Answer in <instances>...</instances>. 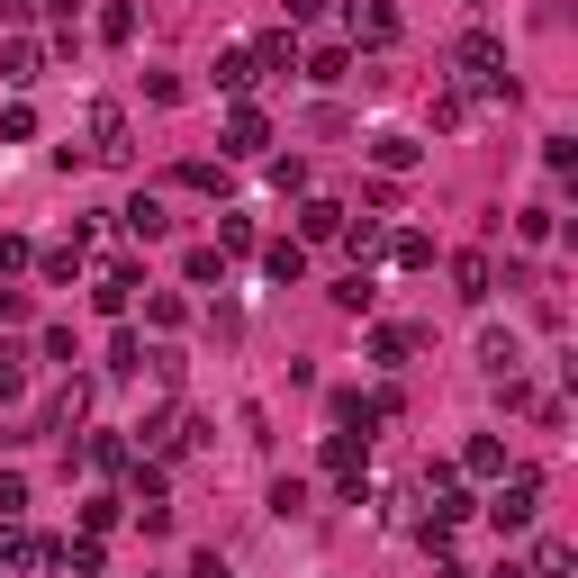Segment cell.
<instances>
[{"label":"cell","instance_id":"6da1fadb","mask_svg":"<svg viewBox=\"0 0 578 578\" xmlns=\"http://www.w3.org/2000/svg\"><path fill=\"white\" fill-rule=\"evenodd\" d=\"M82 136H91V155H100V163H127V155H136V144H127V109H118V100H91V109H82Z\"/></svg>","mask_w":578,"mask_h":578},{"label":"cell","instance_id":"7a4b0ae2","mask_svg":"<svg viewBox=\"0 0 578 578\" xmlns=\"http://www.w3.org/2000/svg\"><path fill=\"white\" fill-rule=\"evenodd\" d=\"M534 497H542V479H534V470H516V479L488 497V525H497V534H525V525H534Z\"/></svg>","mask_w":578,"mask_h":578},{"label":"cell","instance_id":"3957f363","mask_svg":"<svg viewBox=\"0 0 578 578\" xmlns=\"http://www.w3.org/2000/svg\"><path fill=\"white\" fill-rule=\"evenodd\" d=\"M452 63H461V82L506 91V46H497V37H461V46H452Z\"/></svg>","mask_w":578,"mask_h":578},{"label":"cell","instance_id":"277c9868","mask_svg":"<svg viewBox=\"0 0 578 578\" xmlns=\"http://www.w3.org/2000/svg\"><path fill=\"white\" fill-rule=\"evenodd\" d=\"M343 28H352L361 46H389V37H398V10H389V0H343Z\"/></svg>","mask_w":578,"mask_h":578},{"label":"cell","instance_id":"5b68a950","mask_svg":"<svg viewBox=\"0 0 578 578\" xmlns=\"http://www.w3.org/2000/svg\"><path fill=\"white\" fill-rule=\"evenodd\" d=\"M516 361H525L516 326H488V335H479V371H497V380H516Z\"/></svg>","mask_w":578,"mask_h":578},{"label":"cell","instance_id":"8992f818","mask_svg":"<svg viewBox=\"0 0 578 578\" xmlns=\"http://www.w3.org/2000/svg\"><path fill=\"white\" fill-rule=\"evenodd\" d=\"M118 217H127V236H144V245H155V236H172V208H163L155 190H144V199H127Z\"/></svg>","mask_w":578,"mask_h":578},{"label":"cell","instance_id":"52a82bcc","mask_svg":"<svg viewBox=\"0 0 578 578\" xmlns=\"http://www.w3.org/2000/svg\"><path fill=\"white\" fill-rule=\"evenodd\" d=\"M416 155H425V144H416L407 127H380V136H371V163H380V172H407Z\"/></svg>","mask_w":578,"mask_h":578},{"label":"cell","instance_id":"ba28073f","mask_svg":"<svg viewBox=\"0 0 578 578\" xmlns=\"http://www.w3.org/2000/svg\"><path fill=\"white\" fill-rule=\"evenodd\" d=\"M262 136H271L262 109H227V155H262Z\"/></svg>","mask_w":578,"mask_h":578},{"label":"cell","instance_id":"9c48e42d","mask_svg":"<svg viewBox=\"0 0 578 578\" xmlns=\"http://www.w3.org/2000/svg\"><path fill=\"white\" fill-rule=\"evenodd\" d=\"M452 289H461V299L479 308L488 289H497V262H488V253H461V262H452Z\"/></svg>","mask_w":578,"mask_h":578},{"label":"cell","instance_id":"30bf717a","mask_svg":"<svg viewBox=\"0 0 578 578\" xmlns=\"http://www.w3.org/2000/svg\"><path fill=\"white\" fill-rule=\"evenodd\" d=\"M91 299H100V308L118 317V308L136 299V262H100V289H91Z\"/></svg>","mask_w":578,"mask_h":578},{"label":"cell","instance_id":"8fae6325","mask_svg":"<svg viewBox=\"0 0 578 578\" xmlns=\"http://www.w3.org/2000/svg\"><path fill=\"white\" fill-rule=\"evenodd\" d=\"M0 560H19V569H54L63 551H54V542H37V534H0Z\"/></svg>","mask_w":578,"mask_h":578},{"label":"cell","instance_id":"7c38bea8","mask_svg":"<svg viewBox=\"0 0 578 578\" xmlns=\"http://www.w3.org/2000/svg\"><path fill=\"white\" fill-rule=\"evenodd\" d=\"M299 236H308V245L343 236V208H335V199H308V208H299Z\"/></svg>","mask_w":578,"mask_h":578},{"label":"cell","instance_id":"4fadbf2b","mask_svg":"<svg viewBox=\"0 0 578 578\" xmlns=\"http://www.w3.org/2000/svg\"><path fill=\"white\" fill-rule=\"evenodd\" d=\"M37 63H46V46H28V37L0 46V72H10V82H37Z\"/></svg>","mask_w":578,"mask_h":578},{"label":"cell","instance_id":"5bb4252c","mask_svg":"<svg viewBox=\"0 0 578 578\" xmlns=\"http://www.w3.org/2000/svg\"><path fill=\"white\" fill-rule=\"evenodd\" d=\"M82 407H91V389H82V380H72V389H63L54 407H46V434H63V425H82Z\"/></svg>","mask_w":578,"mask_h":578},{"label":"cell","instance_id":"9a60e30c","mask_svg":"<svg viewBox=\"0 0 578 578\" xmlns=\"http://www.w3.org/2000/svg\"><path fill=\"white\" fill-rule=\"evenodd\" d=\"M37 271H46V280H72V271H82V236H72V245H46Z\"/></svg>","mask_w":578,"mask_h":578},{"label":"cell","instance_id":"2e32d148","mask_svg":"<svg viewBox=\"0 0 578 578\" xmlns=\"http://www.w3.org/2000/svg\"><path fill=\"white\" fill-rule=\"evenodd\" d=\"M262 271H271V280H308V245H271Z\"/></svg>","mask_w":578,"mask_h":578},{"label":"cell","instance_id":"e0dca14e","mask_svg":"<svg viewBox=\"0 0 578 578\" xmlns=\"http://www.w3.org/2000/svg\"><path fill=\"white\" fill-rule=\"evenodd\" d=\"M371 299H380V289H371V271H343V280H335V308H352V317H361Z\"/></svg>","mask_w":578,"mask_h":578},{"label":"cell","instance_id":"ac0fdd59","mask_svg":"<svg viewBox=\"0 0 578 578\" xmlns=\"http://www.w3.org/2000/svg\"><path fill=\"white\" fill-rule=\"evenodd\" d=\"M262 63H271V72H289V63H299V46H289V28H280V37H262V46H253V72H262Z\"/></svg>","mask_w":578,"mask_h":578},{"label":"cell","instance_id":"d6986e66","mask_svg":"<svg viewBox=\"0 0 578 578\" xmlns=\"http://www.w3.org/2000/svg\"><path fill=\"white\" fill-rule=\"evenodd\" d=\"M461 461H470V470H479V479H497V470H506V444H497V434H479V444H470V452H461Z\"/></svg>","mask_w":578,"mask_h":578},{"label":"cell","instance_id":"ffe728a7","mask_svg":"<svg viewBox=\"0 0 578 578\" xmlns=\"http://www.w3.org/2000/svg\"><path fill=\"white\" fill-rule=\"evenodd\" d=\"M19 389H28V352L0 343V398H19Z\"/></svg>","mask_w":578,"mask_h":578},{"label":"cell","instance_id":"44dd1931","mask_svg":"<svg viewBox=\"0 0 578 578\" xmlns=\"http://www.w3.org/2000/svg\"><path fill=\"white\" fill-rule=\"evenodd\" d=\"M245 82H253V54H245V46L217 54V91H245Z\"/></svg>","mask_w":578,"mask_h":578},{"label":"cell","instance_id":"7402d4cb","mask_svg":"<svg viewBox=\"0 0 578 578\" xmlns=\"http://www.w3.org/2000/svg\"><path fill=\"white\" fill-rule=\"evenodd\" d=\"M343 236H352V253H361V262L389 253V227H380V217H361V227H343Z\"/></svg>","mask_w":578,"mask_h":578},{"label":"cell","instance_id":"603a6c76","mask_svg":"<svg viewBox=\"0 0 578 578\" xmlns=\"http://www.w3.org/2000/svg\"><path fill=\"white\" fill-rule=\"evenodd\" d=\"M271 516H308V479H280L271 488Z\"/></svg>","mask_w":578,"mask_h":578},{"label":"cell","instance_id":"cb8c5ba5","mask_svg":"<svg viewBox=\"0 0 578 578\" xmlns=\"http://www.w3.org/2000/svg\"><path fill=\"white\" fill-rule=\"evenodd\" d=\"M371 352H380V361H407V352H416V335H407V326H380V335H371Z\"/></svg>","mask_w":578,"mask_h":578},{"label":"cell","instance_id":"d4e9b609","mask_svg":"<svg viewBox=\"0 0 578 578\" xmlns=\"http://www.w3.org/2000/svg\"><path fill=\"white\" fill-rule=\"evenodd\" d=\"M236 245H253V227H245V208H227V217H217V253H236Z\"/></svg>","mask_w":578,"mask_h":578},{"label":"cell","instance_id":"484cf974","mask_svg":"<svg viewBox=\"0 0 578 578\" xmlns=\"http://www.w3.org/2000/svg\"><path fill=\"white\" fill-rule=\"evenodd\" d=\"M343 63H352L343 46H326V54H308V82H343Z\"/></svg>","mask_w":578,"mask_h":578},{"label":"cell","instance_id":"4316f807","mask_svg":"<svg viewBox=\"0 0 578 578\" xmlns=\"http://www.w3.org/2000/svg\"><path fill=\"white\" fill-rule=\"evenodd\" d=\"M389 262H407V271H425V262H434V245H425V236H398V245H389Z\"/></svg>","mask_w":578,"mask_h":578},{"label":"cell","instance_id":"83f0119b","mask_svg":"<svg viewBox=\"0 0 578 578\" xmlns=\"http://www.w3.org/2000/svg\"><path fill=\"white\" fill-rule=\"evenodd\" d=\"M560 569H569V542H560V534H551V542H542V551H534V578H560Z\"/></svg>","mask_w":578,"mask_h":578},{"label":"cell","instance_id":"f1b7e54d","mask_svg":"<svg viewBox=\"0 0 578 578\" xmlns=\"http://www.w3.org/2000/svg\"><path fill=\"white\" fill-rule=\"evenodd\" d=\"M19 506H28V479H19V470H0V516H19Z\"/></svg>","mask_w":578,"mask_h":578},{"label":"cell","instance_id":"f546056e","mask_svg":"<svg viewBox=\"0 0 578 578\" xmlns=\"http://www.w3.org/2000/svg\"><path fill=\"white\" fill-rule=\"evenodd\" d=\"M326 10H335V0H289V19H299V28H317Z\"/></svg>","mask_w":578,"mask_h":578},{"label":"cell","instance_id":"4dcf8cb0","mask_svg":"<svg viewBox=\"0 0 578 578\" xmlns=\"http://www.w3.org/2000/svg\"><path fill=\"white\" fill-rule=\"evenodd\" d=\"M190 578H227V560H217V551H199V560H190Z\"/></svg>","mask_w":578,"mask_h":578},{"label":"cell","instance_id":"1f68e13d","mask_svg":"<svg viewBox=\"0 0 578 578\" xmlns=\"http://www.w3.org/2000/svg\"><path fill=\"white\" fill-rule=\"evenodd\" d=\"M497 578H525V569H497Z\"/></svg>","mask_w":578,"mask_h":578}]
</instances>
